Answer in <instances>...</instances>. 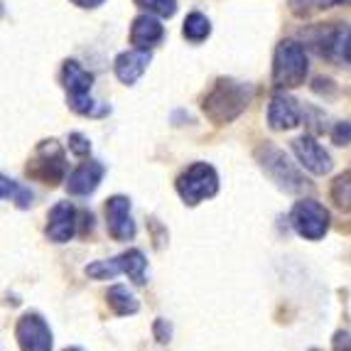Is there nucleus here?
Returning a JSON list of instances; mask_svg holds the SVG:
<instances>
[{
    "label": "nucleus",
    "instance_id": "nucleus-12",
    "mask_svg": "<svg viewBox=\"0 0 351 351\" xmlns=\"http://www.w3.org/2000/svg\"><path fill=\"white\" fill-rule=\"evenodd\" d=\"M76 231V209L69 202H59L52 206L47 219V239L54 243H66Z\"/></svg>",
    "mask_w": 351,
    "mask_h": 351
},
{
    "label": "nucleus",
    "instance_id": "nucleus-16",
    "mask_svg": "<svg viewBox=\"0 0 351 351\" xmlns=\"http://www.w3.org/2000/svg\"><path fill=\"white\" fill-rule=\"evenodd\" d=\"M118 263H121V270H123L125 276L135 282V285H145V268H147V261L143 256V251L138 248H130V251L121 253L118 256Z\"/></svg>",
    "mask_w": 351,
    "mask_h": 351
},
{
    "label": "nucleus",
    "instance_id": "nucleus-7",
    "mask_svg": "<svg viewBox=\"0 0 351 351\" xmlns=\"http://www.w3.org/2000/svg\"><path fill=\"white\" fill-rule=\"evenodd\" d=\"M295 231L307 241H319L329 228V211L324 209L319 202L315 199H302L293 206L290 214Z\"/></svg>",
    "mask_w": 351,
    "mask_h": 351
},
{
    "label": "nucleus",
    "instance_id": "nucleus-10",
    "mask_svg": "<svg viewBox=\"0 0 351 351\" xmlns=\"http://www.w3.org/2000/svg\"><path fill=\"white\" fill-rule=\"evenodd\" d=\"M293 150L298 155L300 165H302L304 170H310L312 175H327L332 170V158H329V152L324 150L315 138L310 135H302L298 141H293Z\"/></svg>",
    "mask_w": 351,
    "mask_h": 351
},
{
    "label": "nucleus",
    "instance_id": "nucleus-24",
    "mask_svg": "<svg viewBox=\"0 0 351 351\" xmlns=\"http://www.w3.org/2000/svg\"><path fill=\"white\" fill-rule=\"evenodd\" d=\"M332 141L337 143V145H349V141H351V125L349 123H339V125H337V130L332 133Z\"/></svg>",
    "mask_w": 351,
    "mask_h": 351
},
{
    "label": "nucleus",
    "instance_id": "nucleus-1",
    "mask_svg": "<svg viewBox=\"0 0 351 351\" xmlns=\"http://www.w3.org/2000/svg\"><path fill=\"white\" fill-rule=\"evenodd\" d=\"M246 104H248V88L239 82H231V79H221L206 94L202 108H204V113L214 123H228V121H234L246 108Z\"/></svg>",
    "mask_w": 351,
    "mask_h": 351
},
{
    "label": "nucleus",
    "instance_id": "nucleus-25",
    "mask_svg": "<svg viewBox=\"0 0 351 351\" xmlns=\"http://www.w3.org/2000/svg\"><path fill=\"white\" fill-rule=\"evenodd\" d=\"M170 324L165 322V319H155V337H158V341H162V344H167L170 341Z\"/></svg>",
    "mask_w": 351,
    "mask_h": 351
},
{
    "label": "nucleus",
    "instance_id": "nucleus-9",
    "mask_svg": "<svg viewBox=\"0 0 351 351\" xmlns=\"http://www.w3.org/2000/svg\"><path fill=\"white\" fill-rule=\"evenodd\" d=\"M106 226L116 241H130L135 236V221L130 217L128 197H111L106 202Z\"/></svg>",
    "mask_w": 351,
    "mask_h": 351
},
{
    "label": "nucleus",
    "instance_id": "nucleus-28",
    "mask_svg": "<svg viewBox=\"0 0 351 351\" xmlns=\"http://www.w3.org/2000/svg\"><path fill=\"white\" fill-rule=\"evenodd\" d=\"M341 52H344V59H346V62H351V32L346 35L344 45H341Z\"/></svg>",
    "mask_w": 351,
    "mask_h": 351
},
{
    "label": "nucleus",
    "instance_id": "nucleus-2",
    "mask_svg": "<svg viewBox=\"0 0 351 351\" xmlns=\"http://www.w3.org/2000/svg\"><path fill=\"white\" fill-rule=\"evenodd\" d=\"M307 76V54L304 47L293 40L278 45L276 59H273V79L280 88H295L304 84Z\"/></svg>",
    "mask_w": 351,
    "mask_h": 351
},
{
    "label": "nucleus",
    "instance_id": "nucleus-14",
    "mask_svg": "<svg viewBox=\"0 0 351 351\" xmlns=\"http://www.w3.org/2000/svg\"><path fill=\"white\" fill-rule=\"evenodd\" d=\"M150 64V52L147 49H130L116 57V76L123 84H135L143 76V71Z\"/></svg>",
    "mask_w": 351,
    "mask_h": 351
},
{
    "label": "nucleus",
    "instance_id": "nucleus-4",
    "mask_svg": "<svg viewBox=\"0 0 351 351\" xmlns=\"http://www.w3.org/2000/svg\"><path fill=\"white\" fill-rule=\"evenodd\" d=\"M62 82H64L66 91H69V106L76 113L82 116H101L108 108H96V104L91 101L88 91H91V84H94V76L88 74L79 62H66L64 69H62Z\"/></svg>",
    "mask_w": 351,
    "mask_h": 351
},
{
    "label": "nucleus",
    "instance_id": "nucleus-30",
    "mask_svg": "<svg viewBox=\"0 0 351 351\" xmlns=\"http://www.w3.org/2000/svg\"><path fill=\"white\" fill-rule=\"evenodd\" d=\"M64 351H84V349H79V346H69V349H64Z\"/></svg>",
    "mask_w": 351,
    "mask_h": 351
},
{
    "label": "nucleus",
    "instance_id": "nucleus-21",
    "mask_svg": "<svg viewBox=\"0 0 351 351\" xmlns=\"http://www.w3.org/2000/svg\"><path fill=\"white\" fill-rule=\"evenodd\" d=\"M118 273H123L118 258H113V261H96V263L86 265V276L94 278V280H106V278H113Z\"/></svg>",
    "mask_w": 351,
    "mask_h": 351
},
{
    "label": "nucleus",
    "instance_id": "nucleus-26",
    "mask_svg": "<svg viewBox=\"0 0 351 351\" xmlns=\"http://www.w3.org/2000/svg\"><path fill=\"white\" fill-rule=\"evenodd\" d=\"M334 349L337 351H351V334L339 332L334 337Z\"/></svg>",
    "mask_w": 351,
    "mask_h": 351
},
{
    "label": "nucleus",
    "instance_id": "nucleus-18",
    "mask_svg": "<svg viewBox=\"0 0 351 351\" xmlns=\"http://www.w3.org/2000/svg\"><path fill=\"white\" fill-rule=\"evenodd\" d=\"M209 32H211V25L202 12H192V15H187V20H184V37H187V40L202 42V40L209 37Z\"/></svg>",
    "mask_w": 351,
    "mask_h": 351
},
{
    "label": "nucleus",
    "instance_id": "nucleus-23",
    "mask_svg": "<svg viewBox=\"0 0 351 351\" xmlns=\"http://www.w3.org/2000/svg\"><path fill=\"white\" fill-rule=\"evenodd\" d=\"M69 150L74 152V155H79V158H84V155H88L91 145H88V141L84 138V135L71 133V135H69Z\"/></svg>",
    "mask_w": 351,
    "mask_h": 351
},
{
    "label": "nucleus",
    "instance_id": "nucleus-5",
    "mask_svg": "<svg viewBox=\"0 0 351 351\" xmlns=\"http://www.w3.org/2000/svg\"><path fill=\"white\" fill-rule=\"evenodd\" d=\"M66 172V162H64V150L59 147V143L54 141H45L37 145L35 158L29 160L27 165V177H35L42 184H59L64 180Z\"/></svg>",
    "mask_w": 351,
    "mask_h": 351
},
{
    "label": "nucleus",
    "instance_id": "nucleus-19",
    "mask_svg": "<svg viewBox=\"0 0 351 351\" xmlns=\"http://www.w3.org/2000/svg\"><path fill=\"white\" fill-rule=\"evenodd\" d=\"M332 199L344 211H351V172H344L334 180L332 184Z\"/></svg>",
    "mask_w": 351,
    "mask_h": 351
},
{
    "label": "nucleus",
    "instance_id": "nucleus-20",
    "mask_svg": "<svg viewBox=\"0 0 351 351\" xmlns=\"http://www.w3.org/2000/svg\"><path fill=\"white\" fill-rule=\"evenodd\" d=\"M3 199L15 202L20 209H27V206H32V192L25 189V187H18L12 180L3 177Z\"/></svg>",
    "mask_w": 351,
    "mask_h": 351
},
{
    "label": "nucleus",
    "instance_id": "nucleus-29",
    "mask_svg": "<svg viewBox=\"0 0 351 351\" xmlns=\"http://www.w3.org/2000/svg\"><path fill=\"white\" fill-rule=\"evenodd\" d=\"M71 3H76L79 8H96V5H101L104 0H71Z\"/></svg>",
    "mask_w": 351,
    "mask_h": 351
},
{
    "label": "nucleus",
    "instance_id": "nucleus-15",
    "mask_svg": "<svg viewBox=\"0 0 351 351\" xmlns=\"http://www.w3.org/2000/svg\"><path fill=\"white\" fill-rule=\"evenodd\" d=\"M165 29L160 25V20H155L152 15H141V18L133 20V27H130V42H133L135 49H150L155 47L160 40H162Z\"/></svg>",
    "mask_w": 351,
    "mask_h": 351
},
{
    "label": "nucleus",
    "instance_id": "nucleus-22",
    "mask_svg": "<svg viewBox=\"0 0 351 351\" xmlns=\"http://www.w3.org/2000/svg\"><path fill=\"white\" fill-rule=\"evenodd\" d=\"M135 5L145 8L147 12H155L160 18H172L177 12V0H135Z\"/></svg>",
    "mask_w": 351,
    "mask_h": 351
},
{
    "label": "nucleus",
    "instance_id": "nucleus-31",
    "mask_svg": "<svg viewBox=\"0 0 351 351\" xmlns=\"http://www.w3.org/2000/svg\"><path fill=\"white\" fill-rule=\"evenodd\" d=\"M310 351H319V349H310Z\"/></svg>",
    "mask_w": 351,
    "mask_h": 351
},
{
    "label": "nucleus",
    "instance_id": "nucleus-13",
    "mask_svg": "<svg viewBox=\"0 0 351 351\" xmlns=\"http://www.w3.org/2000/svg\"><path fill=\"white\" fill-rule=\"evenodd\" d=\"M268 123L273 130H290L300 123V108L287 94H276L268 108Z\"/></svg>",
    "mask_w": 351,
    "mask_h": 351
},
{
    "label": "nucleus",
    "instance_id": "nucleus-27",
    "mask_svg": "<svg viewBox=\"0 0 351 351\" xmlns=\"http://www.w3.org/2000/svg\"><path fill=\"white\" fill-rule=\"evenodd\" d=\"M319 8H334V5H351V0H315Z\"/></svg>",
    "mask_w": 351,
    "mask_h": 351
},
{
    "label": "nucleus",
    "instance_id": "nucleus-6",
    "mask_svg": "<svg viewBox=\"0 0 351 351\" xmlns=\"http://www.w3.org/2000/svg\"><path fill=\"white\" fill-rule=\"evenodd\" d=\"M258 160L263 165V170L273 177V182H278V187H282L285 192H302L307 189V180L295 170V165L285 158V152L278 150L273 145H265L258 150Z\"/></svg>",
    "mask_w": 351,
    "mask_h": 351
},
{
    "label": "nucleus",
    "instance_id": "nucleus-11",
    "mask_svg": "<svg viewBox=\"0 0 351 351\" xmlns=\"http://www.w3.org/2000/svg\"><path fill=\"white\" fill-rule=\"evenodd\" d=\"M104 175H106L104 165L96 162V160H88V162H82L69 175V180H66V189H69V194H74V197H86V194H91V192L99 189Z\"/></svg>",
    "mask_w": 351,
    "mask_h": 351
},
{
    "label": "nucleus",
    "instance_id": "nucleus-17",
    "mask_svg": "<svg viewBox=\"0 0 351 351\" xmlns=\"http://www.w3.org/2000/svg\"><path fill=\"white\" fill-rule=\"evenodd\" d=\"M106 300H108V307H111L118 317L135 315L138 307H141L138 300H135V295L130 293L125 285H113L111 290H108V295H106Z\"/></svg>",
    "mask_w": 351,
    "mask_h": 351
},
{
    "label": "nucleus",
    "instance_id": "nucleus-8",
    "mask_svg": "<svg viewBox=\"0 0 351 351\" xmlns=\"http://www.w3.org/2000/svg\"><path fill=\"white\" fill-rule=\"evenodd\" d=\"M20 351H52V329L37 312H27L15 324Z\"/></svg>",
    "mask_w": 351,
    "mask_h": 351
},
{
    "label": "nucleus",
    "instance_id": "nucleus-3",
    "mask_svg": "<svg viewBox=\"0 0 351 351\" xmlns=\"http://www.w3.org/2000/svg\"><path fill=\"white\" fill-rule=\"evenodd\" d=\"M177 192H180L182 202L189 206L209 199V197H214L219 192L217 170L206 162H194L192 167H187L177 177Z\"/></svg>",
    "mask_w": 351,
    "mask_h": 351
}]
</instances>
